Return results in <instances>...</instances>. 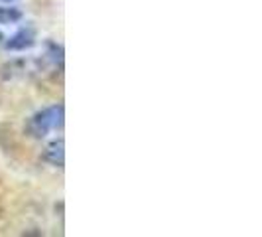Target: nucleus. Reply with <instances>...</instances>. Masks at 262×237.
<instances>
[{
  "label": "nucleus",
  "instance_id": "nucleus-1",
  "mask_svg": "<svg viewBox=\"0 0 262 237\" xmlns=\"http://www.w3.org/2000/svg\"><path fill=\"white\" fill-rule=\"evenodd\" d=\"M63 115H66V109L61 103L46 107V109H41L36 115L28 118L26 127H24V134L30 139H36V141L43 139L48 132L55 131L63 125Z\"/></svg>",
  "mask_w": 262,
  "mask_h": 237
},
{
  "label": "nucleus",
  "instance_id": "nucleus-2",
  "mask_svg": "<svg viewBox=\"0 0 262 237\" xmlns=\"http://www.w3.org/2000/svg\"><path fill=\"white\" fill-rule=\"evenodd\" d=\"M0 148L8 156L28 158V148L20 143V139L16 136V131L8 125H0Z\"/></svg>",
  "mask_w": 262,
  "mask_h": 237
},
{
  "label": "nucleus",
  "instance_id": "nucleus-3",
  "mask_svg": "<svg viewBox=\"0 0 262 237\" xmlns=\"http://www.w3.org/2000/svg\"><path fill=\"white\" fill-rule=\"evenodd\" d=\"M34 46H36V30L32 26L20 28L16 34H12L4 42V48L8 52H26Z\"/></svg>",
  "mask_w": 262,
  "mask_h": 237
},
{
  "label": "nucleus",
  "instance_id": "nucleus-4",
  "mask_svg": "<svg viewBox=\"0 0 262 237\" xmlns=\"http://www.w3.org/2000/svg\"><path fill=\"white\" fill-rule=\"evenodd\" d=\"M41 158L55 168H63V164H66V145H63V141L59 139V141H53L52 145L46 146V150L41 152Z\"/></svg>",
  "mask_w": 262,
  "mask_h": 237
},
{
  "label": "nucleus",
  "instance_id": "nucleus-5",
  "mask_svg": "<svg viewBox=\"0 0 262 237\" xmlns=\"http://www.w3.org/2000/svg\"><path fill=\"white\" fill-rule=\"evenodd\" d=\"M24 18V12L18 6H0V24H16Z\"/></svg>",
  "mask_w": 262,
  "mask_h": 237
},
{
  "label": "nucleus",
  "instance_id": "nucleus-6",
  "mask_svg": "<svg viewBox=\"0 0 262 237\" xmlns=\"http://www.w3.org/2000/svg\"><path fill=\"white\" fill-rule=\"evenodd\" d=\"M46 55L52 62L53 66H59L63 69V46L55 44V42H48L46 44Z\"/></svg>",
  "mask_w": 262,
  "mask_h": 237
},
{
  "label": "nucleus",
  "instance_id": "nucleus-7",
  "mask_svg": "<svg viewBox=\"0 0 262 237\" xmlns=\"http://www.w3.org/2000/svg\"><path fill=\"white\" fill-rule=\"evenodd\" d=\"M0 42H4V34L2 32H0Z\"/></svg>",
  "mask_w": 262,
  "mask_h": 237
},
{
  "label": "nucleus",
  "instance_id": "nucleus-8",
  "mask_svg": "<svg viewBox=\"0 0 262 237\" xmlns=\"http://www.w3.org/2000/svg\"><path fill=\"white\" fill-rule=\"evenodd\" d=\"M0 2H16V0H0Z\"/></svg>",
  "mask_w": 262,
  "mask_h": 237
},
{
  "label": "nucleus",
  "instance_id": "nucleus-9",
  "mask_svg": "<svg viewBox=\"0 0 262 237\" xmlns=\"http://www.w3.org/2000/svg\"><path fill=\"white\" fill-rule=\"evenodd\" d=\"M0 213H2V206H0Z\"/></svg>",
  "mask_w": 262,
  "mask_h": 237
},
{
  "label": "nucleus",
  "instance_id": "nucleus-10",
  "mask_svg": "<svg viewBox=\"0 0 262 237\" xmlns=\"http://www.w3.org/2000/svg\"><path fill=\"white\" fill-rule=\"evenodd\" d=\"M0 182H2V178H0Z\"/></svg>",
  "mask_w": 262,
  "mask_h": 237
}]
</instances>
